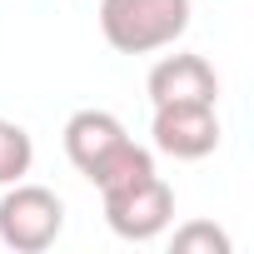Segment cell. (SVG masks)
Segmentation results:
<instances>
[{"instance_id": "8", "label": "cell", "mask_w": 254, "mask_h": 254, "mask_svg": "<svg viewBox=\"0 0 254 254\" xmlns=\"http://www.w3.org/2000/svg\"><path fill=\"white\" fill-rule=\"evenodd\" d=\"M30 160H35V145L25 135V125L15 120H0V185H15L30 175Z\"/></svg>"}, {"instance_id": "7", "label": "cell", "mask_w": 254, "mask_h": 254, "mask_svg": "<svg viewBox=\"0 0 254 254\" xmlns=\"http://www.w3.org/2000/svg\"><path fill=\"white\" fill-rule=\"evenodd\" d=\"M155 170V155L145 150V145H135L130 135H125L115 150H105L90 170H85V180L105 194V190H115V185H130V180H140V175H150Z\"/></svg>"}, {"instance_id": "6", "label": "cell", "mask_w": 254, "mask_h": 254, "mask_svg": "<svg viewBox=\"0 0 254 254\" xmlns=\"http://www.w3.org/2000/svg\"><path fill=\"white\" fill-rule=\"evenodd\" d=\"M125 140V125L110 115V110H75L70 120H65V155H70V165L85 175L105 150H115Z\"/></svg>"}, {"instance_id": "9", "label": "cell", "mask_w": 254, "mask_h": 254, "mask_svg": "<svg viewBox=\"0 0 254 254\" xmlns=\"http://www.w3.org/2000/svg\"><path fill=\"white\" fill-rule=\"evenodd\" d=\"M170 249L175 254H229V234L219 224H209V219H190V224L175 229Z\"/></svg>"}, {"instance_id": "3", "label": "cell", "mask_w": 254, "mask_h": 254, "mask_svg": "<svg viewBox=\"0 0 254 254\" xmlns=\"http://www.w3.org/2000/svg\"><path fill=\"white\" fill-rule=\"evenodd\" d=\"M105 219L120 239H155L175 219V190L155 170L130 185H115V190H105Z\"/></svg>"}, {"instance_id": "2", "label": "cell", "mask_w": 254, "mask_h": 254, "mask_svg": "<svg viewBox=\"0 0 254 254\" xmlns=\"http://www.w3.org/2000/svg\"><path fill=\"white\" fill-rule=\"evenodd\" d=\"M65 229V199L45 185H20L0 194V239L20 254H40Z\"/></svg>"}, {"instance_id": "4", "label": "cell", "mask_w": 254, "mask_h": 254, "mask_svg": "<svg viewBox=\"0 0 254 254\" xmlns=\"http://www.w3.org/2000/svg\"><path fill=\"white\" fill-rule=\"evenodd\" d=\"M155 150L175 160H204L219 150V115L204 100H170L155 105Z\"/></svg>"}, {"instance_id": "5", "label": "cell", "mask_w": 254, "mask_h": 254, "mask_svg": "<svg viewBox=\"0 0 254 254\" xmlns=\"http://www.w3.org/2000/svg\"><path fill=\"white\" fill-rule=\"evenodd\" d=\"M150 100L155 105H170V100H204L214 105L219 100V75L204 55H165L155 70H150Z\"/></svg>"}, {"instance_id": "1", "label": "cell", "mask_w": 254, "mask_h": 254, "mask_svg": "<svg viewBox=\"0 0 254 254\" xmlns=\"http://www.w3.org/2000/svg\"><path fill=\"white\" fill-rule=\"evenodd\" d=\"M100 30L120 55H150L190 30V0H100Z\"/></svg>"}]
</instances>
